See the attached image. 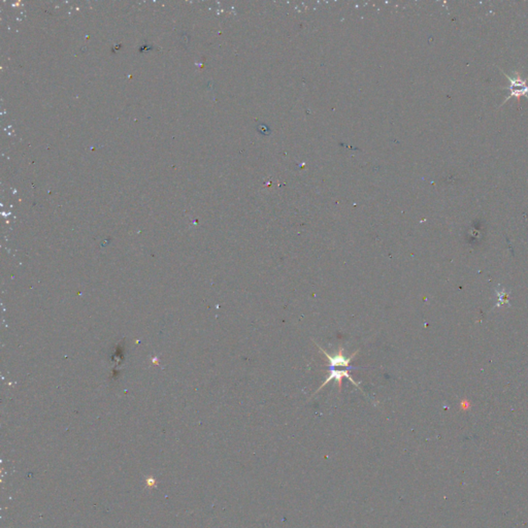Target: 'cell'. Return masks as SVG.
I'll return each mask as SVG.
<instances>
[{
    "mask_svg": "<svg viewBox=\"0 0 528 528\" xmlns=\"http://www.w3.org/2000/svg\"><path fill=\"white\" fill-rule=\"evenodd\" d=\"M329 368H330V375H329V377L323 382V384H322V385L316 390V392H315L314 394H312V395L317 394L323 387H325V386H326L330 381H332V380H336V381L338 382L339 390L341 391V389H342V380H343V378H347V379H349V380L352 382V384H353L354 386L360 388V387H359V384H357V383L353 380V378H352V376L350 375V373H349V370H348V369H347V370H338V369H336V368H334V367H329Z\"/></svg>",
    "mask_w": 528,
    "mask_h": 528,
    "instance_id": "cell-2",
    "label": "cell"
},
{
    "mask_svg": "<svg viewBox=\"0 0 528 528\" xmlns=\"http://www.w3.org/2000/svg\"><path fill=\"white\" fill-rule=\"evenodd\" d=\"M507 79L511 81V86L510 88H508V90L511 91V96H522V95H527L528 93V86L526 85V81L525 80H522L520 76H517L515 77V79H512V77H510L508 75ZM508 97V98H510Z\"/></svg>",
    "mask_w": 528,
    "mask_h": 528,
    "instance_id": "cell-3",
    "label": "cell"
},
{
    "mask_svg": "<svg viewBox=\"0 0 528 528\" xmlns=\"http://www.w3.org/2000/svg\"><path fill=\"white\" fill-rule=\"evenodd\" d=\"M315 344H316V343H315ZM316 346H318V348L321 350V352H322V353L325 355V357L329 360V362H330V367H335V368H336V367H339V366H344V367H348V368H349V365H350L352 359H353V358L355 357V355H356V354L358 353V352H359V351H356L355 353L352 354L350 357H345V355H344V349H343L342 346H340L339 353H338L337 355H335V356H331V355H329V354L327 353V352H326L324 349H322L318 344H316Z\"/></svg>",
    "mask_w": 528,
    "mask_h": 528,
    "instance_id": "cell-1",
    "label": "cell"
}]
</instances>
